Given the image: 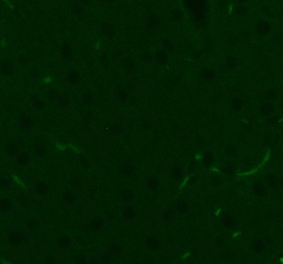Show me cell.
Wrapping results in <instances>:
<instances>
[{
    "instance_id": "1",
    "label": "cell",
    "mask_w": 283,
    "mask_h": 264,
    "mask_svg": "<svg viewBox=\"0 0 283 264\" xmlns=\"http://www.w3.org/2000/svg\"><path fill=\"white\" fill-rule=\"evenodd\" d=\"M25 239V235L20 231H15L12 233L9 237V241L13 245H18L22 242Z\"/></svg>"
},
{
    "instance_id": "2",
    "label": "cell",
    "mask_w": 283,
    "mask_h": 264,
    "mask_svg": "<svg viewBox=\"0 0 283 264\" xmlns=\"http://www.w3.org/2000/svg\"><path fill=\"white\" fill-rule=\"evenodd\" d=\"M257 32L261 35H266L270 31L271 27L269 24L266 21H261L257 24L256 27Z\"/></svg>"
},
{
    "instance_id": "3",
    "label": "cell",
    "mask_w": 283,
    "mask_h": 264,
    "mask_svg": "<svg viewBox=\"0 0 283 264\" xmlns=\"http://www.w3.org/2000/svg\"><path fill=\"white\" fill-rule=\"evenodd\" d=\"M71 244V241L69 237L61 236L57 240V245L61 249H66L69 248Z\"/></svg>"
},
{
    "instance_id": "4",
    "label": "cell",
    "mask_w": 283,
    "mask_h": 264,
    "mask_svg": "<svg viewBox=\"0 0 283 264\" xmlns=\"http://www.w3.org/2000/svg\"><path fill=\"white\" fill-rule=\"evenodd\" d=\"M36 192L40 195H44L47 193L49 190V186L46 182H41L36 186Z\"/></svg>"
},
{
    "instance_id": "5",
    "label": "cell",
    "mask_w": 283,
    "mask_h": 264,
    "mask_svg": "<svg viewBox=\"0 0 283 264\" xmlns=\"http://www.w3.org/2000/svg\"><path fill=\"white\" fill-rule=\"evenodd\" d=\"M103 220L102 219L99 217L95 218L93 219L90 223V228L94 230H99L101 228L103 227Z\"/></svg>"
},
{
    "instance_id": "6",
    "label": "cell",
    "mask_w": 283,
    "mask_h": 264,
    "mask_svg": "<svg viewBox=\"0 0 283 264\" xmlns=\"http://www.w3.org/2000/svg\"><path fill=\"white\" fill-rule=\"evenodd\" d=\"M273 111H274V107H273V106L271 103H265L262 106L261 108V113L263 115H265V116L270 115L273 112Z\"/></svg>"
},
{
    "instance_id": "7",
    "label": "cell",
    "mask_w": 283,
    "mask_h": 264,
    "mask_svg": "<svg viewBox=\"0 0 283 264\" xmlns=\"http://www.w3.org/2000/svg\"><path fill=\"white\" fill-rule=\"evenodd\" d=\"M63 199L67 203H73L76 200V195L71 191H67L63 195Z\"/></svg>"
},
{
    "instance_id": "8",
    "label": "cell",
    "mask_w": 283,
    "mask_h": 264,
    "mask_svg": "<svg viewBox=\"0 0 283 264\" xmlns=\"http://www.w3.org/2000/svg\"><path fill=\"white\" fill-rule=\"evenodd\" d=\"M17 161L19 165H25L29 161V157L25 153H21L17 156Z\"/></svg>"
},
{
    "instance_id": "9",
    "label": "cell",
    "mask_w": 283,
    "mask_h": 264,
    "mask_svg": "<svg viewBox=\"0 0 283 264\" xmlns=\"http://www.w3.org/2000/svg\"><path fill=\"white\" fill-rule=\"evenodd\" d=\"M1 210L2 211H8L11 209L12 207V203L11 201L8 199H4L1 201Z\"/></svg>"
},
{
    "instance_id": "10",
    "label": "cell",
    "mask_w": 283,
    "mask_h": 264,
    "mask_svg": "<svg viewBox=\"0 0 283 264\" xmlns=\"http://www.w3.org/2000/svg\"><path fill=\"white\" fill-rule=\"evenodd\" d=\"M147 246L151 249H156L159 247V242L154 238H150L147 240Z\"/></svg>"
},
{
    "instance_id": "11",
    "label": "cell",
    "mask_w": 283,
    "mask_h": 264,
    "mask_svg": "<svg viewBox=\"0 0 283 264\" xmlns=\"http://www.w3.org/2000/svg\"><path fill=\"white\" fill-rule=\"evenodd\" d=\"M123 215L127 219H132L136 215V211L131 207H127L124 209Z\"/></svg>"
},
{
    "instance_id": "12",
    "label": "cell",
    "mask_w": 283,
    "mask_h": 264,
    "mask_svg": "<svg viewBox=\"0 0 283 264\" xmlns=\"http://www.w3.org/2000/svg\"><path fill=\"white\" fill-rule=\"evenodd\" d=\"M146 183H147V186L148 188L152 189V190L156 189L158 186L157 180L156 178L155 177H153V176L148 178Z\"/></svg>"
},
{
    "instance_id": "13",
    "label": "cell",
    "mask_w": 283,
    "mask_h": 264,
    "mask_svg": "<svg viewBox=\"0 0 283 264\" xmlns=\"http://www.w3.org/2000/svg\"><path fill=\"white\" fill-rule=\"evenodd\" d=\"M264 97L267 100H269V101H273L277 97V94L275 90L271 89L267 90L265 92Z\"/></svg>"
},
{
    "instance_id": "14",
    "label": "cell",
    "mask_w": 283,
    "mask_h": 264,
    "mask_svg": "<svg viewBox=\"0 0 283 264\" xmlns=\"http://www.w3.org/2000/svg\"><path fill=\"white\" fill-rule=\"evenodd\" d=\"M121 198L124 201H131L133 199L134 195H133V194H132V192L131 190H123L122 191Z\"/></svg>"
},
{
    "instance_id": "15",
    "label": "cell",
    "mask_w": 283,
    "mask_h": 264,
    "mask_svg": "<svg viewBox=\"0 0 283 264\" xmlns=\"http://www.w3.org/2000/svg\"><path fill=\"white\" fill-rule=\"evenodd\" d=\"M17 200L21 205H26L28 202V198L27 195L24 193H20L17 195Z\"/></svg>"
},
{
    "instance_id": "16",
    "label": "cell",
    "mask_w": 283,
    "mask_h": 264,
    "mask_svg": "<svg viewBox=\"0 0 283 264\" xmlns=\"http://www.w3.org/2000/svg\"><path fill=\"white\" fill-rule=\"evenodd\" d=\"M6 150L8 154L10 156H15L17 155V153L18 152V148L17 147L14 145V144L10 143L6 147Z\"/></svg>"
},
{
    "instance_id": "17",
    "label": "cell",
    "mask_w": 283,
    "mask_h": 264,
    "mask_svg": "<svg viewBox=\"0 0 283 264\" xmlns=\"http://www.w3.org/2000/svg\"><path fill=\"white\" fill-rule=\"evenodd\" d=\"M26 226L28 228L31 230L36 229L38 227V223L36 219L30 218L26 221Z\"/></svg>"
},
{
    "instance_id": "18",
    "label": "cell",
    "mask_w": 283,
    "mask_h": 264,
    "mask_svg": "<svg viewBox=\"0 0 283 264\" xmlns=\"http://www.w3.org/2000/svg\"><path fill=\"white\" fill-rule=\"evenodd\" d=\"M109 252L111 255L113 256H119L121 254L122 249L117 245H113L109 249Z\"/></svg>"
},
{
    "instance_id": "19",
    "label": "cell",
    "mask_w": 283,
    "mask_h": 264,
    "mask_svg": "<svg viewBox=\"0 0 283 264\" xmlns=\"http://www.w3.org/2000/svg\"><path fill=\"white\" fill-rule=\"evenodd\" d=\"M121 171L122 173L124 175H130L132 174V172L133 171L132 167L130 165H124L122 167Z\"/></svg>"
},
{
    "instance_id": "20",
    "label": "cell",
    "mask_w": 283,
    "mask_h": 264,
    "mask_svg": "<svg viewBox=\"0 0 283 264\" xmlns=\"http://www.w3.org/2000/svg\"><path fill=\"white\" fill-rule=\"evenodd\" d=\"M35 152L38 156L42 157V156L45 155L46 153V149L44 145H37L35 148Z\"/></svg>"
},
{
    "instance_id": "21",
    "label": "cell",
    "mask_w": 283,
    "mask_h": 264,
    "mask_svg": "<svg viewBox=\"0 0 283 264\" xmlns=\"http://www.w3.org/2000/svg\"><path fill=\"white\" fill-rule=\"evenodd\" d=\"M75 262L76 264H86V260L84 256L80 254V255L76 256Z\"/></svg>"
},
{
    "instance_id": "22",
    "label": "cell",
    "mask_w": 283,
    "mask_h": 264,
    "mask_svg": "<svg viewBox=\"0 0 283 264\" xmlns=\"http://www.w3.org/2000/svg\"><path fill=\"white\" fill-rule=\"evenodd\" d=\"M44 263L45 264H56L57 260L53 256H48L45 258Z\"/></svg>"
},
{
    "instance_id": "23",
    "label": "cell",
    "mask_w": 283,
    "mask_h": 264,
    "mask_svg": "<svg viewBox=\"0 0 283 264\" xmlns=\"http://www.w3.org/2000/svg\"><path fill=\"white\" fill-rule=\"evenodd\" d=\"M21 126L24 129L30 128V126H31V122H30V121L29 120V119H26V118L23 119L21 121Z\"/></svg>"
},
{
    "instance_id": "24",
    "label": "cell",
    "mask_w": 283,
    "mask_h": 264,
    "mask_svg": "<svg viewBox=\"0 0 283 264\" xmlns=\"http://www.w3.org/2000/svg\"><path fill=\"white\" fill-rule=\"evenodd\" d=\"M101 262L104 264H109L111 262V256L109 254H103V255L101 258Z\"/></svg>"
},
{
    "instance_id": "25",
    "label": "cell",
    "mask_w": 283,
    "mask_h": 264,
    "mask_svg": "<svg viewBox=\"0 0 283 264\" xmlns=\"http://www.w3.org/2000/svg\"><path fill=\"white\" fill-rule=\"evenodd\" d=\"M3 71L6 73H10L11 71L13 70V68L10 63H6L3 65Z\"/></svg>"
},
{
    "instance_id": "26",
    "label": "cell",
    "mask_w": 283,
    "mask_h": 264,
    "mask_svg": "<svg viewBox=\"0 0 283 264\" xmlns=\"http://www.w3.org/2000/svg\"><path fill=\"white\" fill-rule=\"evenodd\" d=\"M10 184V181L7 178H1V186L2 188H7Z\"/></svg>"
},
{
    "instance_id": "27",
    "label": "cell",
    "mask_w": 283,
    "mask_h": 264,
    "mask_svg": "<svg viewBox=\"0 0 283 264\" xmlns=\"http://www.w3.org/2000/svg\"><path fill=\"white\" fill-rule=\"evenodd\" d=\"M69 78H70V80L72 81H76L79 79V76L76 73L72 72V73H71L69 75Z\"/></svg>"
},
{
    "instance_id": "28",
    "label": "cell",
    "mask_w": 283,
    "mask_h": 264,
    "mask_svg": "<svg viewBox=\"0 0 283 264\" xmlns=\"http://www.w3.org/2000/svg\"><path fill=\"white\" fill-rule=\"evenodd\" d=\"M72 184V186H75V187H77V186H79V180H77V179L73 180V181H72V184Z\"/></svg>"
},
{
    "instance_id": "29",
    "label": "cell",
    "mask_w": 283,
    "mask_h": 264,
    "mask_svg": "<svg viewBox=\"0 0 283 264\" xmlns=\"http://www.w3.org/2000/svg\"><path fill=\"white\" fill-rule=\"evenodd\" d=\"M69 48H68V47H66V48H64L63 49V55H66V57H68L69 56Z\"/></svg>"
},
{
    "instance_id": "30",
    "label": "cell",
    "mask_w": 283,
    "mask_h": 264,
    "mask_svg": "<svg viewBox=\"0 0 283 264\" xmlns=\"http://www.w3.org/2000/svg\"><path fill=\"white\" fill-rule=\"evenodd\" d=\"M90 264H99V262L96 260V259H93V260L91 261Z\"/></svg>"
},
{
    "instance_id": "31",
    "label": "cell",
    "mask_w": 283,
    "mask_h": 264,
    "mask_svg": "<svg viewBox=\"0 0 283 264\" xmlns=\"http://www.w3.org/2000/svg\"><path fill=\"white\" fill-rule=\"evenodd\" d=\"M281 108H282V110H283V100H282V103H281Z\"/></svg>"
},
{
    "instance_id": "32",
    "label": "cell",
    "mask_w": 283,
    "mask_h": 264,
    "mask_svg": "<svg viewBox=\"0 0 283 264\" xmlns=\"http://www.w3.org/2000/svg\"><path fill=\"white\" fill-rule=\"evenodd\" d=\"M132 264H139V263H132Z\"/></svg>"
}]
</instances>
